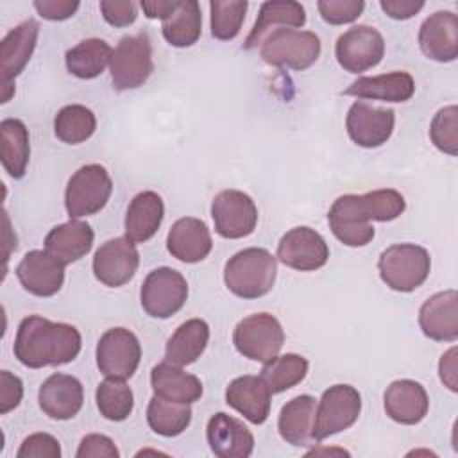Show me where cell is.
<instances>
[{
	"instance_id": "6da1fadb",
	"label": "cell",
	"mask_w": 458,
	"mask_h": 458,
	"mask_svg": "<svg viewBox=\"0 0 458 458\" xmlns=\"http://www.w3.org/2000/svg\"><path fill=\"white\" fill-rule=\"evenodd\" d=\"M406 209L404 197L392 188L374 190L363 195L338 197L327 213L333 234L347 247H363L372 242V220L390 222Z\"/></svg>"
},
{
	"instance_id": "7a4b0ae2",
	"label": "cell",
	"mask_w": 458,
	"mask_h": 458,
	"mask_svg": "<svg viewBox=\"0 0 458 458\" xmlns=\"http://www.w3.org/2000/svg\"><path fill=\"white\" fill-rule=\"evenodd\" d=\"M81 345L82 338L75 326L29 315L18 326L13 349L21 365L43 369L73 361Z\"/></svg>"
},
{
	"instance_id": "3957f363",
	"label": "cell",
	"mask_w": 458,
	"mask_h": 458,
	"mask_svg": "<svg viewBox=\"0 0 458 458\" xmlns=\"http://www.w3.org/2000/svg\"><path fill=\"white\" fill-rule=\"evenodd\" d=\"M276 274V258L267 249L249 247L229 258L224 267V283L236 297L258 299L272 290Z\"/></svg>"
},
{
	"instance_id": "277c9868",
	"label": "cell",
	"mask_w": 458,
	"mask_h": 458,
	"mask_svg": "<svg viewBox=\"0 0 458 458\" xmlns=\"http://www.w3.org/2000/svg\"><path fill=\"white\" fill-rule=\"evenodd\" d=\"M383 283L395 292H413L429 276V252L415 243H397L385 249L377 261Z\"/></svg>"
},
{
	"instance_id": "5b68a950",
	"label": "cell",
	"mask_w": 458,
	"mask_h": 458,
	"mask_svg": "<svg viewBox=\"0 0 458 458\" xmlns=\"http://www.w3.org/2000/svg\"><path fill=\"white\" fill-rule=\"evenodd\" d=\"M320 38L311 30L276 29L261 43V59L272 66L306 70L320 55Z\"/></svg>"
},
{
	"instance_id": "8992f818",
	"label": "cell",
	"mask_w": 458,
	"mask_h": 458,
	"mask_svg": "<svg viewBox=\"0 0 458 458\" xmlns=\"http://www.w3.org/2000/svg\"><path fill=\"white\" fill-rule=\"evenodd\" d=\"M111 82L114 89H136L147 82L154 72L152 41L147 32L134 36H123L113 50L111 63Z\"/></svg>"
},
{
	"instance_id": "52a82bcc",
	"label": "cell",
	"mask_w": 458,
	"mask_h": 458,
	"mask_svg": "<svg viewBox=\"0 0 458 458\" xmlns=\"http://www.w3.org/2000/svg\"><path fill=\"white\" fill-rule=\"evenodd\" d=\"M233 344L245 358L267 363L279 354L284 344V331L274 315L252 313L236 324Z\"/></svg>"
},
{
	"instance_id": "ba28073f",
	"label": "cell",
	"mask_w": 458,
	"mask_h": 458,
	"mask_svg": "<svg viewBox=\"0 0 458 458\" xmlns=\"http://www.w3.org/2000/svg\"><path fill=\"white\" fill-rule=\"evenodd\" d=\"M113 181L102 165L81 166L68 181L64 206L70 218H82L98 213L109 200Z\"/></svg>"
},
{
	"instance_id": "9c48e42d",
	"label": "cell",
	"mask_w": 458,
	"mask_h": 458,
	"mask_svg": "<svg viewBox=\"0 0 458 458\" xmlns=\"http://www.w3.org/2000/svg\"><path fill=\"white\" fill-rule=\"evenodd\" d=\"M361 411V395L351 385H333L324 390L313 420V438L320 442L351 428Z\"/></svg>"
},
{
	"instance_id": "30bf717a",
	"label": "cell",
	"mask_w": 458,
	"mask_h": 458,
	"mask_svg": "<svg viewBox=\"0 0 458 458\" xmlns=\"http://www.w3.org/2000/svg\"><path fill=\"white\" fill-rule=\"evenodd\" d=\"M188 299V283L184 276L170 267H159L145 277L140 301L147 315L168 318L175 315Z\"/></svg>"
},
{
	"instance_id": "8fae6325",
	"label": "cell",
	"mask_w": 458,
	"mask_h": 458,
	"mask_svg": "<svg viewBox=\"0 0 458 458\" xmlns=\"http://www.w3.org/2000/svg\"><path fill=\"white\" fill-rule=\"evenodd\" d=\"M141 360L136 335L125 327L107 329L97 344V367L106 377L129 379Z\"/></svg>"
},
{
	"instance_id": "7c38bea8",
	"label": "cell",
	"mask_w": 458,
	"mask_h": 458,
	"mask_svg": "<svg viewBox=\"0 0 458 458\" xmlns=\"http://www.w3.org/2000/svg\"><path fill=\"white\" fill-rule=\"evenodd\" d=\"M335 55L345 72L361 73L379 64L385 55V39L377 29L356 25L336 39Z\"/></svg>"
},
{
	"instance_id": "4fadbf2b",
	"label": "cell",
	"mask_w": 458,
	"mask_h": 458,
	"mask_svg": "<svg viewBox=\"0 0 458 458\" xmlns=\"http://www.w3.org/2000/svg\"><path fill=\"white\" fill-rule=\"evenodd\" d=\"M211 218L215 231L222 238L238 240L249 236L258 224V208L254 200L240 190H224L211 202Z\"/></svg>"
},
{
	"instance_id": "5bb4252c",
	"label": "cell",
	"mask_w": 458,
	"mask_h": 458,
	"mask_svg": "<svg viewBox=\"0 0 458 458\" xmlns=\"http://www.w3.org/2000/svg\"><path fill=\"white\" fill-rule=\"evenodd\" d=\"M277 259L293 270L311 272L327 263L329 247L315 229L301 225L281 236L277 243Z\"/></svg>"
},
{
	"instance_id": "9a60e30c",
	"label": "cell",
	"mask_w": 458,
	"mask_h": 458,
	"mask_svg": "<svg viewBox=\"0 0 458 458\" xmlns=\"http://www.w3.org/2000/svg\"><path fill=\"white\" fill-rule=\"evenodd\" d=\"M140 265V254L127 236L113 238L102 243L93 258V274L95 277L109 286L118 288L129 283Z\"/></svg>"
},
{
	"instance_id": "2e32d148",
	"label": "cell",
	"mask_w": 458,
	"mask_h": 458,
	"mask_svg": "<svg viewBox=\"0 0 458 458\" xmlns=\"http://www.w3.org/2000/svg\"><path fill=\"white\" fill-rule=\"evenodd\" d=\"M395 113L392 109L374 107L363 100L354 102L345 118L349 138L363 148H376L388 141L394 132Z\"/></svg>"
},
{
	"instance_id": "e0dca14e",
	"label": "cell",
	"mask_w": 458,
	"mask_h": 458,
	"mask_svg": "<svg viewBox=\"0 0 458 458\" xmlns=\"http://www.w3.org/2000/svg\"><path fill=\"white\" fill-rule=\"evenodd\" d=\"M16 277L29 293L52 297L64 283V265L47 250H30L18 263Z\"/></svg>"
},
{
	"instance_id": "ac0fdd59",
	"label": "cell",
	"mask_w": 458,
	"mask_h": 458,
	"mask_svg": "<svg viewBox=\"0 0 458 458\" xmlns=\"http://www.w3.org/2000/svg\"><path fill=\"white\" fill-rule=\"evenodd\" d=\"M419 45L428 59L454 61L458 57V16L451 11L429 14L419 29Z\"/></svg>"
},
{
	"instance_id": "d6986e66",
	"label": "cell",
	"mask_w": 458,
	"mask_h": 458,
	"mask_svg": "<svg viewBox=\"0 0 458 458\" xmlns=\"http://www.w3.org/2000/svg\"><path fill=\"white\" fill-rule=\"evenodd\" d=\"M39 408L55 420L73 419L84 403V390L77 377L55 372L48 376L38 392Z\"/></svg>"
},
{
	"instance_id": "ffe728a7",
	"label": "cell",
	"mask_w": 458,
	"mask_h": 458,
	"mask_svg": "<svg viewBox=\"0 0 458 458\" xmlns=\"http://www.w3.org/2000/svg\"><path fill=\"white\" fill-rule=\"evenodd\" d=\"M206 437L211 451L220 458H247L254 451L250 429L224 411L215 413L208 420Z\"/></svg>"
},
{
	"instance_id": "44dd1931",
	"label": "cell",
	"mask_w": 458,
	"mask_h": 458,
	"mask_svg": "<svg viewBox=\"0 0 458 458\" xmlns=\"http://www.w3.org/2000/svg\"><path fill=\"white\" fill-rule=\"evenodd\" d=\"M422 333L437 342H454L458 338V293L444 290L431 295L419 310Z\"/></svg>"
},
{
	"instance_id": "7402d4cb",
	"label": "cell",
	"mask_w": 458,
	"mask_h": 458,
	"mask_svg": "<svg viewBox=\"0 0 458 458\" xmlns=\"http://www.w3.org/2000/svg\"><path fill=\"white\" fill-rule=\"evenodd\" d=\"M39 23L25 20L16 25L0 43V77L2 84H13L14 77L23 72L38 43Z\"/></svg>"
},
{
	"instance_id": "603a6c76",
	"label": "cell",
	"mask_w": 458,
	"mask_h": 458,
	"mask_svg": "<svg viewBox=\"0 0 458 458\" xmlns=\"http://www.w3.org/2000/svg\"><path fill=\"white\" fill-rule=\"evenodd\" d=\"M213 240L206 222L193 216L179 218L168 231L166 249L182 263H199L211 252Z\"/></svg>"
},
{
	"instance_id": "cb8c5ba5",
	"label": "cell",
	"mask_w": 458,
	"mask_h": 458,
	"mask_svg": "<svg viewBox=\"0 0 458 458\" xmlns=\"http://www.w3.org/2000/svg\"><path fill=\"white\" fill-rule=\"evenodd\" d=\"M383 404L392 420L413 426L426 417L429 399L420 383L411 379H397L386 386Z\"/></svg>"
},
{
	"instance_id": "d4e9b609",
	"label": "cell",
	"mask_w": 458,
	"mask_h": 458,
	"mask_svg": "<svg viewBox=\"0 0 458 458\" xmlns=\"http://www.w3.org/2000/svg\"><path fill=\"white\" fill-rule=\"evenodd\" d=\"M270 390L258 376H240L225 388V403L252 424H263L270 413Z\"/></svg>"
},
{
	"instance_id": "484cf974",
	"label": "cell",
	"mask_w": 458,
	"mask_h": 458,
	"mask_svg": "<svg viewBox=\"0 0 458 458\" xmlns=\"http://www.w3.org/2000/svg\"><path fill=\"white\" fill-rule=\"evenodd\" d=\"M306 23V11L299 2L292 0H272L261 4L259 14L254 27L250 29L243 48L252 50L263 43V39L277 29H299Z\"/></svg>"
},
{
	"instance_id": "4316f807",
	"label": "cell",
	"mask_w": 458,
	"mask_h": 458,
	"mask_svg": "<svg viewBox=\"0 0 458 458\" xmlns=\"http://www.w3.org/2000/svg\"><path fill=\"white\" fill-rule=\"evenodd\" d=\"M415 93V81L408 72H390L374 77H360L344 95L383 102H406Z\"/></svg>"
},
{
	"instance_id": "83f0119b",
	"label": "cell",
	"mask_w": 458,
	"mask_h": 458,
	"mask_svg": "<svg viewBox=\"0 0 458 458\" xmlns=\"http://www.w3.org/2000/svg\"><path fill=\"white\" fill-rule=\"evenodd\" d=\"M93 229L89 224L72 218L50 229L45 238V250L57 258L63 265H70L84 258L93 247Z\"/></svg>"
},
{
	"instance_id": "f1b7e54d",
	"label": "cell",
	"mask_w": 458,
	"mask_h": 458,
	"mask_svg": "<svg viewBox=\"0 0 458 458\" xmlns=\"http://www.w3.org/2000/svg\"><path fill=\"white\" fill-rule=\"evenodd\" d=\"M317 401L311 395H297L290 399L279 413L277 429L281 438L290 445H311L313 438V420H315Z\"/></svg>"
},
{
	"instance_id": "f546056e",
	"label": "cell",
	"mask_w": 458,
	"mask_h": 458,
	"mask_svg": "<svg viewBox=\"0 0 458 458\" xmlns=\"http://www.w3.org/2000/svg\"><path fill=\"white\" fill-rule=\"evenodd\" d=\"M150 385L154 395L168 401L191 404L202 397V383L197 376L184 372L181 367L163 361L150 372Z\"/></svg>"
},
{
	"instance_id": "4dcf8cb0",
	"label": "cell",
	"mask_w": 458,
	"mask_h": 458,
	"mask_svg": "<svg viewBox=\"0 0 458 458\" xmlns=\"http://www.w3.org/2000/svg\"><path fill=\"white\" fill-rule=\"evenodd\" d=\"M163 215V199L156 191L138 193L125 213V236L134 243L150 240L157 233Z\"/></svg>"
},
{
	"instance_id": "1f68e13d",
	"label": "cell",
	"mask_w": 458,
	"mask_h": 458,
	"mask_svg": "<svg viewBox=\"0 0 458 458\" xmlns=\"http://www.w3.org/2000/svg\"><path fill=\"white\" fill-rule=\"evenodd\" d=\"M209 342V326L202 318L182 322L168 338L165 347L166 361L184 367L200 358Z\"/></svg>"
},
{
	"instance_id": "d6a6232c",
	"label": "cell",
	"mask_w": 458,
	"mask_h": 458,
	"mask_svg": "<svg viewBox=\"0 0 458 458\" xmlns=\"http://www.w3.org/2000/svg\"><path fill=\"white\" fill-rule=\"evenodd\" d=\"M0 148H2V166L13 179H21L27 172L30 145L29 131L21 120L5 118L0 123Z\"/></svg>"
},
{
	"instance_id": "836d02e7",
	"label": "cell",
	"mask_w": 458,
	"mask_h": 458,
	"mask_svg": "<svg viewBox=\"0 0 458 458\" xmlns=\"http://www.w3.org/2000/svg\"><path fill=\"white\" fill-rule=\"evenodd\" d=\"M165 39L177 48L191 47L200 38L202 14L195 0H179L177 7L163 20L161 25Z\"/></svg>"
},
{
	"instance_id": "e575fe53",
	"label": "cell",
	"mask_w": 458,
	"mask_h": 458,
	"mask_svg": "<svg viewBox=\"0 0 458 458\" xmlns=\"http://www.w3.org/2000/svg\"><path fill=\"white\" fill-rule=\"evenodd\" d=\"M111 55L113 48L107 41L89 38L72 47L64 55V63L72 75L79 79H95L111 63Z\"/></svg>"
},
{
	"instance_id": "d590c367",
	"label": "cell",
	"mask_w": 458,
	"mask_h": 458,
	"mask_svg": "<svg viewBox=\"0 0 458 458\" xmlns=\"http://www.w3.org/2000/svg\"><path fill=\"white\" fill-rule=\"evenodd\" d=\"M147 422L161 437H177L190 426L191 408L190 404L154 395L147 406Z\"/></svg>"
},
{
	"instance_id": "8d00e7d4",
	"label": "cell",
	"mask_w": 458,
	"mask_h": 458,
	"mask_svg": "<svg viewBox=\"0 0 458 458\" xmlns=\"http://www.w3.org/2000/svg\"><path fill=\"white\" fill-rule=\"evenodd\" d=\"M308 374V360L301 354H281L267 361L259 377L270 390V394H281L299 385Z\"/></svg>"
},
{
	"instance_id": "74e56055",
	"label": "cell",
	"mask_w": 458,
	"mask_h": 458,
	"mask_svg": "<svg viewBox=\"0 0 458 458\" xmlns=\"http://www.w3.org/2000/svg\"><path fill=\"white\" fill-rule=\"evenodd\" d=\"M97 118L91 109L81 104L64 106L54 118V132L57 140L68 145H79L93 136Z\"/></svg>"
},
{
	"instance_id": "f35d334b",
	"label": "cell",
	"mask_w": 458,
	"mask_h": 458,
	"mask_svg": "<svg viewBox=\"0 0 458 458\" xmlns=\"http://www.w3.org/2000/svg\"><path fill=\"white\" fill-rule=\"evenodd\" d=\"M97 408L100 415L113 422L125 420L134 406L132 390L127 386L125 379L106 377L95 392Z\"/></svg>"
},
{
	"instance_id": "ab89813d",
	"label": "cell",
	"mask_w": 458,
	"mask_h": 458,
	"mask_svg": "<svg viewBox=\"0 0 458 458\" xmlns=\"http://www.w3.org/2000/svg\"><path fill=\"white\" fill-rule=\"evenodd\" d=\"M249 4L245 0H213L211 9V36L220 41L234 39L245 20Z\"/></svg>"
},
{
	"instance_id": "60d3db41",
	"label": "cell",
	"mask_w": 458,
	"mask_h": 458,
	"mask_svg": "<svg viewBox=\"0 0 458 458\" xmlns=\"http://www.w3.org/2000/svg\"><path fill=\"white\" fill-rule=\"evenodd\" d=\"M429 136L433 145L444 154H458V107L445 106L437 111L431 120Z\"/></svg>"
},
{
	"instance_id": "b9f144b4",
	"label": "cell",
	"mask_w": 458,
	"mask_h": 458,
	"mask_svg": "<svg viewBox=\"0 0 458 458\" xmlns=\"http://www.w3.org/2000/svg\"><path fill=\"white\" fill-rule=\"evenodd\" d=\"M317 9L324 21L331 25H345L352 23L360 18L365 9L363 0H320Z\"/></svg>"
},
{
	"instance_id": "7bdbcfd3",
	"label": "cell",
	"mask_w": 458,
	"mask_h": 458,
	"mask_svg": "<svg viewBox=\"0 0 458 458\" xmlns=\"http://www.w3.org/2000/svg\"><path fill=\"white\" fill-rule=\"evenodd\" d=\"M16 456L18 458H59L61 445L57 438H54L48 433H32L21 442Z\"/></svg>"
},
{
	"instance_id": "ee69618b",
	"label": "cell",
	"mask_w": 458,
	"mask_h": 458,
	"mask_svg": "<svg viewBox=\"0 0 458 458\" xmlns=\"http://www.w3.org/2000/svg\"><path fill=\"white\" fill-rule=\"evenodd\" d=\"M100 13L113 27L132 25L138 16V5L132 0H102Z\"/></svg>"
},
{
	"instance_id": "f6af8a7d",
	"label": "cell",
	"mask_w": 458,
	"mask_h": 458,
	"mask_svg": "<svg viewBox=\"0 0 458 458\" xmlns=\"http://www.w3.org/2000/svg\"><path fill=\"white\" fill-rule=\"evenodd\" d=\"M75 456L77 458H118L120 451L109 437L91 433L81 440Z\"/></svg>"
},
{
	"instance_id": "bcb514c9",
	"label": "cell",
	"mask_w": 458,
	"mask_h": 458,
	"mask_svg": "<svg viewBox=\"0 0 458 458\" xmlns=\"http://www.w3.org/2000/svg\"><path fill=\"white\" fill-rule=\"evenodd\" d=\"M23 397V383L9 370L0 372V413L14 410Z\"/></svg>"
},
{
	"instance_id": "7dc6e473",
	"label": "cell",
	"mask_w": 458,
	"mask_h": 458,
	"mask_svg": "<svg viewBox=\"0 0 458 458\" xmlns=\"http://www.w3.org/2000/svg\"><path fill=\"white\" fill-rule=\"evenodd\" d=\"M34 7L41 18L61 21L75 14V11L79 9V2L77 0H36Z\"/></svg>"
},
{
	"instance_id": "c3c4849f",
	"label": "cell",
	"mask_w": 458,
	"mask_h": 458,
	"mask_svg": "<svg viewBox=\"0 0 458 458\" xmlns=\"http://www.w3.org/2000/svg\"><path fill=\"white\" fill-rule=\"evenodd\" d=\"M381 9L394 20H408L415 16L422 7V0H381Z\"/></svg>"
},
{
	"instance_id": "681fc988",
	"label": "cell",
	"mask_w": 458,
	"mask_h": 458,
	"mask_svg": "<svg viewBox=\"0 0 458 458\" xmlns=\"http://www.w3.org/2000/svg\"><path fill=\"white\" fill-rule=\"evenodd\" d=\"M456 347H451L447 352L442 354L440 363H438V374L442 383L451 390H458V363H456Z\"/></svg>"
},
{
	"instance_id": "f907efd6",
	"label": "cell",
	"mask_w": 458,
	"mask_h": 458,
	"mask_svg": "<svg viewBox=\"0 0 458 458\" xmlns=\"http://www.w3.org/2000/svg\"><path fill=\"white\" fill-rule=\"evenodd\" d=\"M179 0H143L140 2V7L143 9L147 18H161L165 20L175 7Z\"/></svg>"
}]
</instances>
